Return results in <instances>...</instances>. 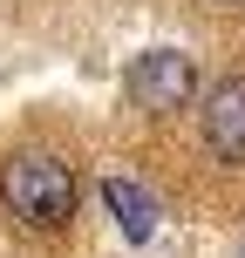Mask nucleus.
<instances>
[{"label":"nucleus","mask_w":245,"mask_h":258,"mask_svg":"<svg viewBox=\"0 0 245 258\" xmlns=\"http://www.w3.org/2000/svg\"><path fill=\"white\" fill-rule=\"evenodd\" d=\"M218 7H238V0H218Z\"/></svg>","instance_id":"39448f33"},{"label":"nucleus","mask_w":245,"mask_h":258,"mask_svg":"<svg viewBox=\"0 0 245 258\" xmlns=\"http://www.w3.org/2000/svg\"><path fill=\"white\" fill-rule=\"evenodd\" d=\"M103 204H109V218H116V231L129 238V245H150V238H157V197L143 190L136 177L109 170V177H103Z\"/></svg>","instance_id":"20e7f679"},{"label":"nucleus","mask_w":245,"mask_h":258,"mask_svg":"<svg viewBox=\"0 0 245 258\" xmlns=\"http://www.w3.org/2000/svg\"><path fill=\"white\" fill-rule=\"evenodd\" d=\"M123 95L143 109V116H177V109L198 102V61H191L184 48H150V54L129 61Z\"/></svg>","instance_id":"f03ea898"},{"label":"nucleus","mask_w":245,"mask_h":258,"mask_svg":"<svg viewBox=\"0 0 245 258\" xmlns=\"http://www.w3.org/2000/svg\"><path fill=\"white\" fill-rule=\"evenodd\" d=\"M0 204H7L14 224L27 231H62L82 204V183H75V163L55 150H14L0 163Z\"/></svg>","instance_id":"f257e3e1"},{"label":"nucleus","mask_w":245,"mask_h":258,"mask_svg":"<svg viewBox=\"0 0 245 258\" xmlns=\"http://www.w3.org/2000/svg\"><path fill=\"white\" fill-rule=\"evenodd\" d=\"M198 136H205V150L218 156V163L245 170V75H225L205 89V102H198Z\"/></svg>","instance_id":"7ed1b4c3"}]
</instances>
